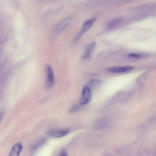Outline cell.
I'll use <instances>...</instances> for the list:
<instances>
[{
    "label": "cell",
    "mask_w": 156,
    "mask_h": 156,
    "mask_svg": "<svg viewBox=\"0 0 156 156\" xmlns=\"http://www.w3.org/2000/svg\"><path fill=\"white\" fill-rule=\"evenodd\" d=\"M121 19L116 18L110 22L108 25L107 27L109 29H112L117 26L120 22Z\"/></svg>",
    "instance_id": "obj_10"
},
{
    "label": "cell",
    "mask_w": 156,
    "mask_h": 156,
    "mask_svg": "<svg viewBox=\"0 0 156 156\" xmlns=\"http://www.w3.org/2000/svg\"><path fill=\"white\" fill-rule=\"evenodd\" d=\"M96 19V18H92L87 20L84 23L80 31L75 38V39L76 41H77L80 39L83 34L86 32L90 29Z\"/></svg>",
    "instance_id": "obj_3"
},
{
    "label": "cell",
    "mask_w": 156,
    "mask_h": 156,
    "mask_svg": "<svg viewBox=\"0 0 156 156\" xmlns=\"http://www.w3.org/2000/svg\"><path fill=\"white\" fill-rule=\"evenodd\" d=\"M134 67L131 66H115L108 67L107 70L110 72L118 73L129 72L133 70Z\"/></svg>",
    "instance_id": "obj_5"
},
{
    "label": "cell",
    "mask_w": 156,
    "mask_h": 156,
    "mask_svg": "<svg viewBox=\"0 0 156 156\" xmlns=\"http://www.w3.org/2000/svg\"><path fill=\"white\" fill-rule=\"evenodd\" d=\"M69 133L67 129L55 130L49 132V135L53 137H60L67 135Z\"/></svg>",
    "instance_id": "obj_6"
},
{
    "label": "cell",
    "mask_w": 156,
    "mask_h": 156,
    "mask_svg": "<svg viewBox=\"0 0 156 156\" xmlns=\"http://www.w3.org/2000/svg\"><path fill=\"white\" fill-rule=\"evenodd\" d=\"M22 145L20 143H16L12 147L9 155L10 156L19 155L22 149Z\"/></svg>",
    "instance_id": "obj_8"
},
{
    "label": "cell",
    "mask_w": 156,
    "mask_h": 156,
    "mask_svg": "<svg viewBox=\"0 0 156 156\" xmlns=\"http://www.w3.org/2000/svg\"><path fill=\"white\" fill-rule=\"evenodd\" d=\"M67 155V151L65 149H63L61 150L59 155L60 156H66Z\"/></svg>",
    "instance_id": "obj_11"
},
{
    "label": "cell",
    "mask_w": 156,
    "mask_h": 156,
    "mask_svg": "<svg viewBox=\"0 0 156 156\" xmlns=\"http://www.w3.org/2000/svg\"><path fill=\"white\" fill-rule=\"evenodd\" d=\"M96 46V44L95 42H93L89 44L87 47L82 58L83 59H87L90 57L92 52L95 48Z\"/></svg>",
    "instance_id": "obj_7"
},
{
    "label": "cell",
    "mask_w": 156,
    "mask_h": 156,
    "mask_svg": "<svg viewBox=\"0 0 156 156\" xmlns=\"http://www.w3.org/2000/svg\"><path fill=\"white\" fill-rule=\"evenodd\" d=\"M46 139L44 138L38 141L32 147L31 149L32 153H33L36 152L46 142Z\"/></svg>",
    "instance_id": "obj_9"
},
{
    "label": "cell",
    "mask_w": 156,
    "mask_h": 156,
    "mask_svg": "<svg viewBox=\"0 0 156 156\" xmlns=\"http://www.w3.org/2000/svg\"><path fill=\"white\" fill-rule=\"evenodd\" d=\"M91 93L90 88L87 87H84L82 90L80 103L82 105L87 104L91 101Z\"/></svg>",
    "instance_id": "obj_4"
},
{
    "label": "cell",
    "mask_w": 156,
    "mask_h": 156,
    "mask_svg": "<svg viewBox=\"0 0 156 156\" xmlns=\"http://www.w3.org/2000/svg\"><path fill=\"white\" fill-rule=\"evenodd\" d=\"M73 18L68 17L61 21L55 26L54 32L55 34H59L62 30L68 26L72 22Z\"/></svg>",
    "instance_id": "obj_2"
},
{
    "label": "cell",
    "mask_w": 156,
    "mask_h": 156,
    "mask_svg": "<svg viewBox=\"0 0 156 156\" xmlns=\"http://www.w3.org/2000/svg\"><path fill=\"white\" fill-rule=\"evenodd\" d=\"M46 79L45 84V88L48 90L50 89L54 85L55 79L52 69L48 64H47L45 68Z\"/></svg>",
    "instance_id": "obj_1"
}]
</instances>
